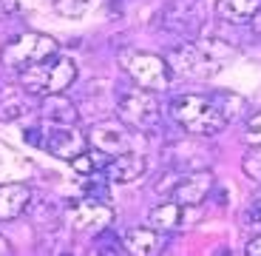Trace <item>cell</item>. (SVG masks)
<instances>
[{"label": "cell", "instance_id": "6da1fadb", "mask_svg": "<svg viewBox=\"0 0 261 256\" xmlns=\"http://www.w3.org/2000/svg\"><path fill=\"white\" fill-rule=\"evenodd\" d=\"M230 54H233V49L227 43H222V40H204V43H199V40H185V43L170 49L168 63L182 77L204 80V77H213L230 60Z\"/></svg>", "mask_w": 261, "mask_h": 256}, {"label": "cell", "instance_id": "7a4b0ae2", "mask_svg": "<svg viewBox=\"0 0 261 256\" xmlns=\"http://www.w3.org/2000/svg\"><path fill=\"white\" fill-rule=\"evenodd\" d=\"M168 111L173 123H179L196 137H216L219 131H224V125H230L213 94H179L170 100Z\"/></svg>", "mask_w": 261, "mask_h": 256}, {"label": "cell", "instance_id": "3957f363", "mask_svg": "<svg viewBox=\"0 0 261 256\" xmlns=\"http://www.w3.org/2000/svg\"><path fill=\"white\" fill-rule=\"evenodd\" d=\"M57 54V40L51 34L43 32H23L17 37H12L0 52V63L9 68V72L26 74L29 68L40 66L43 60L54 57Z\"/></svg>", "mask_w": 261, "mask_h": 256}, {"label": "cell", "instance_id": "277c9868", "mask_svg": "<svg viewBox=\"0 0 261 256\" xmlns=\"http://www.w3.org/2000/svg\"><path fill=\"white\" fill-rule=\"evenodd\" d=\"M117 114L128 128L134 131H142V134H150L156 131L159 123H162V105H159L156 94L150 88H128L117 97Z\"/></svg>", "mask_w": 261, "mask_h": 256}, {"label": "cell", "instance_id": "5b68a950", "mask_svg": "<svg viewBox=\"0 0 261 256\" xmlns=\"http://www.w3.org/2000/svg\"><path fill=\"white\" fill-rule=\"evenodd\" d=\"M20 80H23V88L40 94V97H46V94H60L77 80V66H74L71 57H65V54L57 52L54 57L43 60L40 66L29 68L26 74H20Z\"/></svg>", "mask_w": 261, "mask_h": 256}, {"label": "cell", "instance_id": "8992f818", "mask_svg": "<svg viewBox=\"0 0 261 256\" xmlns=\"http://www.w3.org/2000/svg\"><path fill=\"white\" fill-rule=\"evenodd\" d=\"M216 179L210 171H190V174H179V171H168L162 179H159L156 191L170 197L179 205H190V208H199L204 199L210 197Z\"/></svg>", "mask_w": 261, "mask_h": 256}, {"label": "cell", "instance_id": "52a82bcc", "mask_svg": "<svg viewBox=\"0 0 261 256\" xmlns=\"http://www.w3.org/2000/svg\"><path fill=\"white\" fill-rule=\"evenodd\" d=\"M119 66L125 68V74H128L137 85L150 88V91L168 88L170 74H173V68H170V63L165 57L150 54V52H134V49L119 54Z\"/></svg>", "mask_w": 261, "mask_h": 256}, {"label": "cell", "instance_id": "ba28073f", "mask_svg": "<svg viewBox=\"0 0 261 256\" xmlns=\"http://www.w3.org/2000/svg\"><path fill=\"white\" fill-rule=\"evenodd\" d=\"M159 26L173 37L193 40L204 26V9L199 0H170L159 12Z\"/></svg>", "mask_w": 261, "mask_h": 256}, {"label": "cell", "instance_id": "9c48e42d", "mask_svg": "<svg viewBox=\"0 0 261 256\" xmlns=\"http://www.w3.org/2000/svg\"><path fill=\"white\" fill-rule=\"evenodd\" d=\"M114 222V211L108 202H97V199H85L65 211V225L80 234V237H99L102 230H108Z\"/></svg>", "mask_w": 261, "mask_h": 256}, {"label": "cell", "instance_id": "30bf717a", "mask_svg": "<svg viewBox=\"0 0 261 256\" xmlns=\"http://www.w3.org/2000/svg\"><path fill=\"white\" fill-rule=\"evenodd\" d=\"M165 162L170 165V171H179V174L207 171V165L213 162V154L202 139H196V134H190L185 139H173L165 148Z\"/></svg>", "mask_w": 261, "mask_h": 256}, {"label": "cell", "instance_id": "8fae6325", "mask_svg": "<svg viewBox=\"0 0 261 256\" xmlns=\"http://www.w3.org/2000/svg\"><path fill=\"white\" fill-rule=\"evenodd\" d=\"M43 148L57 159H77L83 151H88V137L77 131L74 125H51L48 123L46 134H43Z\"/></svg>", "mask_w": 261, "mask_h": 256}, {"label": "cell", "instance_id": "7c38bea8", "mask_svg": "<svg viewBox=\"0 0 261 256\" xmlns=\"http://www.w3.org/2000/svg\"><path fill=\"white\" fill-rule=\"evenodd\" d=\"M134 128H128V125H119V123H97L91 128V134H88V139L94 143V148H99V151H105L108 157H119V154H130L134 151Z\"/></svg>", "mask_w": 261, "mask_h": 256}, {"label": "cell", "instance_id": "4fadbf2b", "mask_svg": "<svg viewBox=\"0 0 261 256\" xmlns=\"http://www.w3.org/2000/svg\"><path fill=\"white\" fill-rule=\"evenodd\" d=\"M193 217H196V208L179 205V202H173V199H168V202L156 205V208L148 214V225L156 228V230H162V234H170V230H182L185 225H190Z\"/></svg>", "mask_w": 261, "mask_h": 256}, {"label": "cell", "instance_id": "5bb4252c", "mask_svg": "<svg viewBox=\"0 0 261 256\" xmlns=\"http://www.w3.org/2000/svg\"><path fill=\"white\" fill-rule=\"evenodd\" d=\"M145 171H148V159L142 154L130 151V154L114 157L108 162V168H105V177H108L111 185H130V182H137V179H142Z\"/></svg>", "mask_w": 261, "mask_h": 256}, {"label": "cell", "instance_id": "9a60e30c", "mask_svg": "<svg viewBox=\"0 0 261 256\" xmlns=\"http://www.w3.org/2000/svg\"><path fill=\"white\" fill-rule=\"evenodd\" d=\"M122 245L128 256H156L165 245V234L150 225H137L122 237Z\"/></svg>", "mask_w": 261, "mask_h": 256}, {"label": "cell", "instance_id": "2e32d148", "mask_svg": "<svg viewBox=\"0 0 261 256\" xmlns=\"http://www.w3.org/2000/svg\"><path fill=\"white\" fill-rule=\"evenodd\" d=\"M40 117L51 125H74L80 120V108L63 91L46 94V97H40Z\"/></svg>", "mask_w": 261, "mask_h": 256}, {"label": "cell", "instance_id": "e0dca14e", "mask_svg": "<svg viewBox=\"0 0 261 256\" xmlns=\"http://www.w3.org/2000/svg\"><path fill=\"white\" fill-rule=\"evenodd\" d=\"M32 202V188L23 182H9L0 185V222L20 217L23 211H29Z\"/></svg>", "mask_w": 261, "mask_h": 256}, {"label": "cell", "instance_id": "ac0fdd59", "mask_svg": "<svg viewBox=\"0 0 261 256\" xmlns=\"http://www.w3.org/2000/svg\"><path fill=\"white\" fill-rule=\"evenodd\" d=\"M216 14L224 23L247 26L261 14V0H216Z\"/></svg>", "mask_w": 261, "mask_h": 256}, {"label": "cell", "instance_id": "d6986e66", "mask_svg": "<svg viewBox=\"0 0 261 256\" xmlns=\"http://www.w3.org/2000/svg\"><path fill=\"white\" fill-rule=\"evenodd\" d=\"M29 108H32V103H29V97H26L23 88L0 85V123L20 120L23 114H29Z\"/></svg>", "mask_w": 261, "mask_h": 256}, {"label": "cell", "instance_id": "ffe728a7", "mask_svg": "<svg viewBox=\"0 0 261 256\" xmlns=\"http://www.w3.org/2000/svg\"><path fill=\"white\" fill-rule=\"evenodd\" d=\"M111 159L114 157H108L105 151L94 148V151H83L77 159H71V168L77 174H83V177H94V174H105V168H108Z\"/></svg>", "mask_w": 261, "mask_h": 256}, {"label": "cell", "instance_id": "44dd1931", "mask_svg": "<svg viewBox=\"0 0 261 256\" xmlns=\"http://www.w3.org/2000/svg\"><path fill=\"white\" fill-rule=\"evenodd\" d=\"M213 97H216V103H219V108H222V114H224L227 123L239 120L244 114V108H247L244 97H239V94H233V91H216Z\"/></svg>", "mask_w": 261, "mask_h": 256}, {"label": "cell", "instance_id": "7402d4cb", "mask_svg": "<svg viewBox=\"0 0 261 256\" xmlns=\"http://www.w3.org/2000/svg\"><path fill=\"white\" fill-rule=\"evenodd\" d=\"M122 253H125V245L111 234V228L102 230V234L94 239L91 250H88V256H122Z\"/></svg>", "mask_w": 261, "mask_h": 256}, {"label": "cell", "instance_id": "603a6c76", "mask_svg": "<svg viewBox=\"0 0 261 256\" xmlns=\"http://www.w3.org/2000/svg\"><path fill=\"white\" fill-rule=\"evenodd\" d=\"M105 174H94V177H85V185H83V197L85 199H97V202H108L111 194H108V185L105 182Z\"/></svg>", "mask_w": 261, "mask_h": 256}, {"label": "cell", "instance_id": "cb8c5ba5", "mask_svg": "<svg viewBox=\"0 0 261 256\" xmlns=\"http://www.w3.org/2000/svg\"><path fill=\"white\" fill-rule=\"evenodd\" d=\"M54 3V12L63 14V17H85V14L94 9V0H51Z\"/></svg>", "mask_w": 261, "mask_h": 256}, {"label": "cell", "instance_id": "d4e9b609", "mask_svg": "<svg viewBox=\"0 0 261 256\" xmlns=\"http://www.w3.org/2000/svg\"><path fill=\"white\" fill-rule=\"evenodd\" d=\"M46 256H80V253H77V248H74V242L68 237L54 234V237L46 239Z\"/></svg>", "mask_w": 261, "mask_h": 256}, {"label": "cell", "instance_id": "484cf974", "mask_svg": "<svg viewBox=\"0 0 261 256\" xmlns=\"http://www.w3.org/2000/svg\"><path fill=\"white\" fill-rule=\"evenodd\" d=\"M242 171L247 174L250 179H255V182H261V145H253L247 154H244L242 159Z\"/></svg>", "mask_w": 261, "mask_h": 256}, {"label": "cell", "instance_id": "4316f807", "mask_svg": "<svg viewBox=\"0 0 261 256\" xmlns=\"http://www.w3.org/2000/svg\"><path fill=\"white\" fill-rule=\"evenodd\" d=\"M244 143L247 145H261V111L244 123Z\"/></svg>", "mask_w": 261, "mask_h": 256}, {"label": "cell", "instance_id": "83f0119b", "mask_svg": "<svg viewBox=\"0 0 261 256\" xmlns=\"http://www.w3.org/2000/svg\"><path fill=\"white\" fill-rule=\"evenodd\" d=\"M20 12V0H0V17H12Z\"/></svg>", "mask_w": 261, "mask_h": 256}, {"label": "cell", "instance_id": "f1b7e54d", "mask_svg": "<svg viewBox=\"0 0 261 256\" xmlns=\"http://www.w3.org/2000/svg\"><path fill=\"white\" fill-rule=\"evenodd\" d=\"M247 256H261V237H255V239H250L247 242V250H244Z\"/></svg>", "mask_w": 261, "mask_h": 256}, {"label": "cell", "instance_id": "f546056e", "mask_svg": "<svg viewBox=\"0 0 261 256\" xmlns=\"http://www.w3.org/2000/svg\"><path fill=\"white\" fill-rule=\"evenodd\" d=\"M9 253H12V245H9V239L0 234V256H9Z\"/></svg>", "mask_w": 261, "mask_h": 256}]
</instances>
